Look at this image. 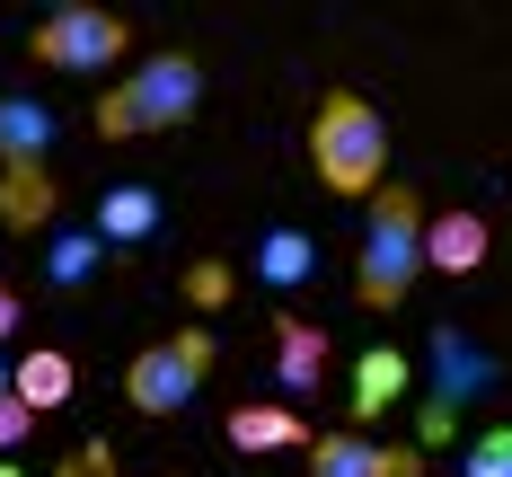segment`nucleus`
I'll return each instance as SVG.
<instances>
[{
    "label": "nucleus",
    "instance_id": "1",
    "mask_svg": "<svg viewBox=\"0 0 512 477\" xmlns=\"http://www.w3.org/2000/svg\"><path fill=\"white\" fill-rule=\"evenodd\" d=\"M309 168L327 195H380L389 186V124L380 106L354 98V89H327L318 115H309Z\"/></svg>",
    "mask_w": 512,
    "mask_h": 477
},
{
    "label": "nucleus",
    "instance_id": "2",
    "mask_svg": "<svg viewBox=\"0 0 512 477\" xmlns=\"http://www.w3.org/2000/svg\"><path fill=\"white\" fill-rule=\"evenodd\" d=\"M415 283H424V195H415L407 177H389V186L371 195L354 292H362V310H398Z\"/></svg>",
    "mask_w": 512,
    "mask_h": 477
},
{
    "label": "nucleus",
    "instance_id": "3",
    "mask_svg": "<svg viewBox=\"0 0 512 477\" xmlns=\"http://www.w3.org/2000/svg\"><path fill=\"white\" fill-rule=\"evenodd\" d=\"M195 106H204V71H195V53H151V62H133V71L98 98V133H106V142L177 133Z\"/></svg>",
    "mask_w": 512,
    "mask_h": 477
},
{
    "label": "nucleus",
    "instance_id": "4",
    "mask_svg": "<svg viewBox=\"0 0 512 477\" xmlns=\"http://www.w3.org/2000/svg\"><path fill=\"white\" fill-rule=\"evenodd\" d=\"M204 380H212V327H177V336H159L124 363V398L142 416H186L204 398Z\"/></svg>",
    "mask_w": 512,
    "mask_h": 477
},
{
    "label": "nucleus",
    "instance_id": "5",
    "mask_svg": "<svg viewBox=\"0 0 512 477\" xmlns=\"http://www.w3.org/2000/svg\"><path fill=\"white\" fill-rule=\"evenodd\" d=\"M124 45H133V27H124L115 9H89V0L45 9V18H36V36H27V53H36L45 71H115Z\"/></svg>",
    "mask_w": 512,
    "mask_h": 477
},
{
    "label": "nucleus",
    "instance_id": "6",
    "mask_svg": "<svg viewBox=\"0 0 512 477\" xmlns=\"http://www.w3.org/2000/svg\"><path fill=\"white\" fill-rule=\"evenodd\" d=\"M424 371H433V389H424V398H433V407H451V416H460L468 398H495V380H504L495 354H486V345H468L451 318L424 336Z\"/></svg>",
    "mask_w": 512,
    "mask_h": 477
},
{
    "label": "nucleus",
    "instance_id": "7",
    "mask_svg": "<svg viewBox=\"0 0 512 477\" xmlns=\"http://www.w3.org/2000/svg\"><path fill=\"white\" fill-rule=\"evenodd\" d=\"M309 477H424V451L336 424V433H309Z\"/></svg>",
    "mask_w": 512,
    "mask_h": 477
},
{
    "label": "nucleus",
    "instance_id": "8",
    "mask_svg": "<svg viewBox=\"0 0 512 477\" xmlns=\"http://www.w3.org/2000/svg\"><path fill=\"white\" fill-rule=\"evenodd\" d=\"M53 159V106L0 98V177H45Z\"/></svg>",
    "mask_w": 512,
    "mask_h": 477
},
{
    "label": "nucleus",
    "instance_id": "9",
    "mask_svg": "<svg viewBox=\"0 0 512 477\" xmlns=\"http://www.w3.org/2000/svg\"><path fill=\"white\" fill-rule=\"evenodd\" d=\"M159 221H168V204H159V186H106L98 195V230L106 257H124V248H142V239H159Z\"/></svg>",
    "mask_w": 512,
    "mask_h": 477
},
{
    "label": "nucleus",
    "instance_id": "10",
    "mask_svg": "<svg viewBox=\"0 0 512 477\" xmlns=\"http://www.w3.org/2000/svg\"><path fill=\"white\" fill-rule=\"evenodd\" d=\"M495 248V230L477 221V212H424V265H442V274H477Z\"/></svg>",
    "mask_w": 512,
    "mask_h": 477
},
{
    "label": "nucleus",
    "instance_id": "11",
    "mask_svg": "<svg viewBox=\"0 0 512 477\" xmlns=\"http://www.w3.org/2000/svg\"><path fill=\"white\" fill-rule=\"evenodd\" d=\"M318 380H327V327H318V318H283V327H274V389L309 398Z\"/></svg>",
    "mask_w": 512,
    "mask_h": 477
},
{
    "label": "nucleus",
    "instance_id": "12",
    "mask_svg": "<svg viewBox=\"0 0 512 477\" xmlns=\"http://www.w3.org/2000/svg\"><path fill=\"white\" fill-rule=\"evenodd\" d=\"M309 274H318V239L292 230V221H274V230L256 239V283H265V292H301Z\"/></svg>",
    "mask_w": 512,
    "mask_h": 477
},
{
    "label": "nucleus",
    "instance_id": "13",
    "mask_svg": "<svg viewBox=\"0 0 512 477\" xmlns=\"http://www.w3.org/2000/svg\"><path fill=\"white\" fill-rule=\"evenodd\" d=\"M407 389H415V363L398 354V345H371V354L354 363V416H362V424H371V416H389Z\"/></svg>",
    "mask_w": 512,
    "mask_h": 477
},
{
    "label": "nucleus",
    "instance_id": "14",
    "mask_svg": "<svg viewBox=\"0 0 512 477\" xmlns=\"http://www.w3.org/2000/svg\"><path fill=\"white\" fill-rule=\"evenodd\" d=\"M230 451H309L301 407H230Z\"/></svg>",
    "mask_w": 512,
    "mask_h": 477
},
{
    "label": "nucleus",
    "instance_id": "15",
    "mask_svg": "<svg viewBox=\"0 0 512 477\" xmlns=\"http://www.w3.org/2000/svg\"><path fill=\"white\" fill-rule=\"evenodd\" d=\"M9 398H27L36 416H53V407H71V354H27V363L9 371Z\"/></svg>",
    "mask_w": 512,
    "mask_h": 477
},
{
    "label": "nucleus",
    "instance_id": "16",
    "mask_svg": "<svg viewBox=\"0 0 512 477\" xmlns=\"http://www.w3.org/2000/svg\"><path fill=\"white\" fill-rule=\"evenodd\" d=\"M98 265H106L98 230H53V239H45V283H53V292H80Z\"/></svg>",
    "mask_w": 512,
    "mask_h": 477
},
{
    "label": "nucleus",
    "instance_id": "17",
    "mask_svg": "<svg viewBox=\"0 0 512 477\" xmlns=\"http://www.w3.org/2000/svg\"><path fill=\"white\" fill-rule=\"evenodd\" d=\"M460 477H512V424H486V433H468Z\"/></svg>",
    "mask_w": 512,
    "mask_h": 477
},
{
    "label": "nucleus",
    "instance_id": "18",
    "mask_svg": "<svg viewBox=\"0 0 512 477\" xmlns=\"http://www.w3.org/2000/svg\"><path fill=\"white\" fill-rule=\"evenodd\" d=\"M0 212H9L18 230H36L53 212V177H0Z\"/></svg>",
    "mask_w": 512,
    "mask_h": 477
},
{
    "label": "nucleus",
    "instance_id": "19",
    "mask_svg": "<svg viewBox=\"0 0 512 477\" xmlns=\"http://www.w3.org/2000/svg\"><path fill=\"white\" fill-rule=\"evenodd\" d=\"M186 292H195V310H221V301H230V265H195V274H186Z\"/></svg>",
    "mask_w": 512,
    "mask_h": 477
},
{
    "label": "nucleus",
    "instance_id": "20",
    "mask_svg": "<svg viewBox=\"0 0 512 477\" xmlns=\"http://www.w3.org/2000/svg\"><path fill=\"white\" fill-rule=\"evenodd\" d=\"M27 433H36V407L27 398H0V451H18Z\"/></svg>",
    "mask_w": 512,
    "mask_h": 477
},
{
    "label": "nucleus",
    "instance_id": "21",
    "mask_svg": "<svg viewBox=\"0 0 512 477\" xmlns=\"http://www.w3.org/2000/svg\"><path fill=\"white\" fill-rule=\"evenodd\" d=\"M415 433H424V442H451V433H460V416H451V407H433V398H424V416H415Z\"/></svg>",
    "mask_w": 512,
    "mask_h": 477
},
{
    "label": "nucleus",
    "instance_id": "22",
    "mask_svg": "<svg viewBox=\"0 0 512 477\" xmlns=\"http://www.w3.org/2000/svg\"><path fill=\"white\" fill-rule=\"evenodd\" d=\"M62 477H106V442H89V451H80V460H71Z\"/></svg>",
    "mask_w": 512,
    "mask_h": 477
},
{
    "label": "nucleus",
    "instance_id": "23",
    "mask_svg": "<svg viewBox=\"0 0 512 477\" xmlns=\"http://www.w3.org/2000/svg\"><path fill=\"white\" fill-rule=\"evenodd\" d=\"M0 336H18V292L0 283Z\"/></svg>",
    "mask_w": 512,
    "mask_h": 477
},
{
    "label": "nucleus",
    "instance_id": "24",
    "mask_svg": "<svg viewBox=\"0 0 512 477\" xmlns=\"http://www.w3.org/2000/svg\"><path fill=\"white\" fill-rule=\"evenodd\" d=\"M0 398H9V363H0Z\"/></svg>",
    "mask_w": 512,
    "mask_h": 477
},
{
    "label": "nucleus",
    "instance_id": "25",
    "mask_svg": "<svg viewBox=\"0 0 512 477\" xmlns=\"http://www.w3.org/2000/svg\"><path fill=\"white\" fill-rule=\"evenodd\" d=\"M0 477H18V469H9V460H0Z\"/></svg>",
    "mask_w": 512,
    "mask_h": 477
}]
</instances>
